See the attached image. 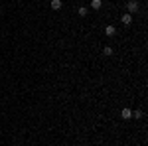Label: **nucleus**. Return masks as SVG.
Returning <instances> with one entry per match:
<instances>
[{"mask_svg":"<svg viewBox=\"0 0 148 146\" xmlns=\"http://www.w3.org/2000/svg\"><path fill=\"white\" fill-rule=\"evenodd\" d=\"M77 12H79V16H87V12H89V8H85V6H81V8H79Z\"/></svg>","mask_w":148,"mask_h":146,"instance_id":"6e6552de","label":"nucleus"},{"mask_svg":"<svg viewBox=\"0 0 148 146\" xmlns=\"http://www.w3.org/2000/svg\"><path fill=\"white\" fill-rule=\"evenodd\" d=\"M121 117H123V119H130V117H132V111H130V109H123V111H121Z\"/></svg>","mask_w":148,"mask_h":146,"instance_id":"20e7f679","label":"nucleus"},{"mask_svg":"<svg viewBox=\"0 0 148 146\" xmlns=\"http://www.w3.org/2000/svg\"><path fill=\"white\" fill-rule=\"evenodd\" d=\"M103 56H113V47L105 45V47H103Z\"/></svg>","mask_w":148,"mask_h":146,"instance_id":"0eeeda50","label":"nucleus"},{"mask_svg":"<svg viewBox=\"0 0 148 146\" xmlns=\"http://www.w3.org/2000/svg\"><path fill=\"white\" fill-rule=\"evenodd\" d=\"M126 10H128V14H134L138 10V2L136 0H128L126 2Z\"/></svg>","mask_w":148,"mask_h":146,"instance_id":"f257e3e1","label":"nucleus"},{"mask_svg":"<svg viewBox=\"0 0 148 146\" xmlns=\"http://www.w3.org/2000/svg\"><path fill=\"white\" fill-rule=\"evenodd\" d=\"M121 22L125 24V26H128V24L132 22V16H130V14L126 12V14H123V18H121Z\"/></svg>","mask_w":148,"mask_h":146,"instance_id":"7ed1b4c3","label":"nucleus"},{"mask_svg":"<svg viewBox=\"0 0 148 146\" xmlns=\"http://www.w3.org/2000/svg\"><path fill=\"white\" fill-rule=\"evenodd\" d=\"M51 8L53 10H61V0H51Z\"/></svg>","mask_w":148,"mask_h":146,"instance_id":"423d86ee","label":"nucleus"},{"mask_svg":"<svg viewBox=\"0 0 148 146\" xmlns=\"http://www.w3.org/2000/svg\"><path fill=\"white\" fill-rule=\"evenodd\" d=\"M105 34L109 36V38H113V36L116 34V28H114V26H107V28H105Z\"/></svg>","mask_w":148,"mask_h":146,"instance_id":"f03ea898","label":"nucleus"},{"mask_svg":"<svg viewBox=\"0 0 148 146\" xmlns=\"http://www.w3.org/2000/svg\"><path fill=\"white\" fill-rule=\"evenodd\" d=\"M101 6H103V0H93V2H91V8H93V10H99Z\"/></svg>","mask_w":148,"mask_h":146,"instance_id":"39448f33","label":"nucleus"},{"mask_svg":"<svg viewBox=\"0 0 148 146\" xmlns=\"http://www.w3.org/2000/svg\"><path fill=\"white\" fill-rule=\"evenodd\" d=\"M132 117H134V119H142V111H134V112H132Z\"/></svg>","mask_w":148,"mask_h":146,"instance_id":"1a4fd4ad","label":"nucleus"}]
</instances>
